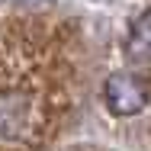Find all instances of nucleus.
Masks as SVG:
<instances>
[{"mask_svg": "<svg viewBox=\"0 0 151 151\" xmlns=\"http://www.w3.org/2000/svg\"><path fill=\"white\" fill-rule=\"evenodd\" d=\"M42 125V96L26 81L0 74V142H26Z\"/></svg>", "mask_w": 151, "mask_h": 151, "instance_id": "obj_1", "label": "nucleus"}, {"mask_svg": "<svg viewBox=\"0 0 151 151\" xmlns=\"http://www.w3.org/2000/svg\"><path fill=\"white\" fill-rule=\"evenodd\" d=\"M106 106L116 116H135L148 106V87L135 74H113L106 81Z\"/></svg>", "mask_w": 151, "mask_h": 151, "instance_id": "obj_2", "label": "nucleus"}, {"mask_svg": "<svg viewBox=\"0 0 151 151\" xmlns=\"http://www.w3.org/2000/svg\"><path fill=\"white\" fill-rule=\"evenodd\" d=\"M132 61H151V10H145L129 32V45H125Z\"/></svg>", "mask_w": 151, "mask_h": 151, "instance_id": "obj_3", "label": "nucleus"}]
</instances>
